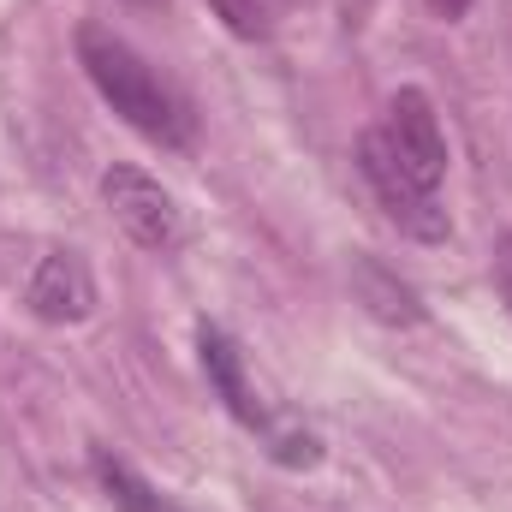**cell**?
I'll return each mask as SVG.
<instances>
[{"instance_id": "1", "label": "cell", "mask_w": 512, "mask_h": 512, "mask_svg": "<svg viewBox=\"0 0 512 512\" xmlns=\"http://www.w3.org/2000/svg\"><path fill=\"white\" fill-rule=\"evenodd\" d=\"M78 60H84L90 84L108 96V108H114L131 131H143V137L161 143V149H185V143H191V131H197L191 102L131 48L126 36H114L108 24H84V30H78Z\"/></svg>"}, {"instance_id": "2", "label": "cell", "mask_w": 512, "mask_h": 512, "mask_svg": "<svg viewBox=\"0 0 512 512\" xmlns=\"http://www.w3.org/2000/svg\"><path fill=\"white\" fill-rule=\"evenodd\" d=\"M358 167H364L370 191L382 197V209L411 233V239H423V245L447 239V209L435 203V191H423V185L399 167V155H393V143H387L382 126H370L364 137H358Z\"/></svg>"}, {"instance_id": "3", "label": "cell", "mask_w": 512, "mask_h": 512, "mask_svg": "<svg viewBox=\"0 0 512 512\" xmlns=\"http://www.w3.org/2000/svg\"><path fill=\"white\" fill-rule=\"evenodd\" d=\"M102 203H108V215L126 227L131 245H143V251H173L179 233H185L173 191H167L161 179H149L143 167H108V173H102Z\"/></svg>"}, {"instance_id": "4", "label": "cell", "mask_w": 512, "mask_h": 512, "mask_svg": "<svg viewBox=\"0 0 512 512\" xmlns=\"http://www.w3.org/2000/svg\"><path fill=\"white\" fill-rule=\"evenodd\" d=\"M382 131H387V143H393V155H399V167L423 191H435L447 179V137H441V120H435V108H429L423 90H399L387 102Z\"/></svg>"}, {"instance_id": "5", "label": "cell", "mask_w": 512, "mask_h": 512, "mask_svg": "<svg viewBox=\"0 0 512 512\" xmlns=\"http://www.w3.org/2000/svg\"><path fill=\"white\" fill-rule=\"evenodd\" d=\"M30 310L42 316V322H84L90 310H96V280H90V268H84V256L78 251H48L36 262V274H30Z\"/></svg>"}, {"instance_id": "6", "label": "cell", "mask_w": 512, "mask_h": 512, "mask_svg": "<svg viewBox=\"0 0 512 512\" xmlns=\"http://www.w3.org/2000/svg\"><path fill=\"white\" fill-rule=\"evenodd\" d=\"M197 352H203V376H209V387L227 399V411L245 423V429H268L274 417H268V405L256 399V387H251V376H245V358H239V346L215 328V322H203L197 328Z\"/></svg>"}, {"instance_id": "7", "label": "cell", "mask_w": 512, "mask_h": 512, "mask_svg": "<svg viewBox=\"0 0 512 512\" xmlns=\"http://www.w3.org/2000/svg\"><path fill=\"white\" fill-rule=\"evenodd\" d=\"M352 292L364 298V310H370L376 322H393V328H417V322H423L417 292H411L387 262H376V256H358V262H352Z\"/></svg>"}, {"instance_id": "8", "label": "cell", "mask_w": 512, "mask_h": 512, "mask_svg": "<svg viewBox=\"0 0 512 512\" xmlns=\"http://www.w3.org/2000/svg\"><path fill=\"white\" fill-rule=\"evenodd\" d=\"M96 477H102V489H108V501L114 512H179L149 477H137L126 459H114L108 447H96Z\"/></svg>"}, {"instance_id": "9", "label": "cell", "mask_w": 512, "mask_h": 512, "mask_svg": "<svg viewBox=\"0 0 512 512\" xmlns=\"http://www.w3.org/2000/svg\"><path fill=\"white\" fill-rule=\"evenodd\" d=\"M215 6H221V18H227V30H233V36H268V18H262V6H256V0H215Z\"/></svg>"}, {"instance_id": "10", "label": "cell", "mask_w": 512, "mask_h": 512, "mask_svg": "<svg viewBox=\"0 0 512 512\" xmlns=\"http://www.w3.org/2000/svg\"><path fill=\"white\" fill-rule=\"evenodd\" d=\"M495 292H501V304H507V316H512V233L495 245Z\"/></svg>"}, {"instance_id": "11", "label": "cell", "mask_w": 512, "mask_h": 512, "mask_svg": "<svg viewBox=\"0 0 512 512\" xmlns=\"http://www.w3.org/2000/svg\"><path fill=\"white\" fill-rule=\"evenodd\" d=\"M429 12L453 24V18H465V12H471V0H429Z\"/></svg>"}]
</instances>
